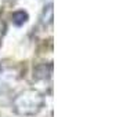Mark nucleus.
<instances>
[{
	"label": "nucleus",
	"instance_id": "obj_1",
	"mask_svg": "<svg viewBox=\"0 0 123 117\" xmlns=\"http://www.w3.org/2000/svg\"><path fill=\"white\" fill-rule=\"evenodd\" d=\"M26 18H28V15H26L25 12H22V11L15 12V14H14V23L19 26V25H22V23L26 21Z\"/></svg>",
	"mask_w": 123,
	"mask_h": 117
}]
</instances>
